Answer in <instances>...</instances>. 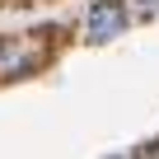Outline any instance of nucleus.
<instances>
[{"mask_svg": "<svg viewBox=\"0 0 159 159\" xmlns=\"http://www.w3.org/2000/svg\"><path fill=\"white\" fill-rule=\"evenodd\" d=\"M38 66H42V52L33 47V38H5L0 42V80L33 75Z\"/></svg>", "mask_w": 159, "mask_h": 159, "instance_id": "obj_1", "label": "nucleus"}, {"mask_svg": "<svg viewBox=\"0 0 159 159\" xmlns=\"http://www.w3.org/2000/svg\"><path fill=\"white\" fill-rule=\"evenodd\" d=\"M122 28H126V10H122V0H94V5H89V14H84V33H89V42H112Z\"/></svg>", "mask_w": 159, "mask_h": 159, "instance_id": "obj_2", "label": "nucleus"}, {"mask_svg": "<svg viewBox=\"0 0 159 159\" xmlns=\"http://www.w3.org/2000/svg\"><path fill=\"white\" fill-rule=\"evenodd\" d=\"M136 5H140V14L150 19V14H159V0H136Z\"/></svg>", "mask_w": 159, "mask_h": 159, "instance_id": "obj_3", "label": "nucleus"}]
</instances>
